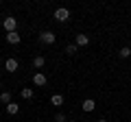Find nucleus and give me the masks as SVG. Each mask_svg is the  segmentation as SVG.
Here are the masks:
<instances>
[{
	"label": "nucleus",
	"mask_w": 131,
	"mask_h": 122,
	"mask_svg": "<svg viewBox=\"0 0 131 122\" xmlns=\"http://www.w3.org/2000/svg\"><path fill=\"white\" fill-rule=\"evenodd\" d=\"M39 42L46 44V46H50V44L57 42V35L52 33V31H44V33H39Z\"/></svg>",
	"instance_id": "nucleus-1"
},
{
	"label": "nucleus",
	"mask_w": 131,
	"mask_h": 122,
	"mask_svg": "<svg viewBox=\"0 0 131 122\" xmlns=\"http://www.w3.org/2000/svg\"><path fill=\"white\" fill-rule=\"evenodd\" d=\"M55 20L57 22H68V20H70V11L66 9V7H59V9L55 11Z\"/></svg>",
	"instance_id": "nucleus-2"
},
{
	"label": "nucleus",
	"mask_w": 131,
	"mask_h": 122,
	"mask_svg": "<svg viewBox=\"0 0 131 122\" xmlns=\"http://www.w3.org/2000/svg\"><path fill=\"white\" fill-rule=\"evenodd\" d=\"M2 26H5L7 33H15V28H18V20H15V18H5Z\"/></svg>",
	"instance_id": "nucleus-3"
},
{
	"label": "nucleus",
	"mask_w": 131,
	"mask_h": 122,
	"mask_svg": "<svg viewBox=\"0 0 131 122\" xmlns=\"http://www.w3.org/2000/svg\"><path fill=\"white\" fill-rule=\"evenodd\" d=\"M18 68H20V63H18V59H13V57L5 61V70L7 72H18Z\"/></svg>",
	"instance_id": "nucleus-4"
},
{
	"label": "nucleus",
	"mask_w": 131,
	"mask_h": 122,
	"mask_svg": "<svg viewBox=\"0 0 131 122\" xmlns=\"http://www.w3.org/2000/svg\"><path fill=\"white\" fill-rule=\"evenodd\" d=\"M46 74H42V72H35V74H33V83L37 85V87H44V85H46Z\"/></svg>",
	"instance_id": "nucleus-5"
},
{
	"label": "nucleus",
	"mask_w": 131,
	"mask_h": 122,
	"mask_svg": "<svg viewBox=\"0 0 131 122\" xmlns=\"http://www.w3.org/2000/svg\"><path fill=\"white\" fill-rule=\"evenodd\" d=\"M81 109H83L85 113H90V111H94V109H96V103H94L92 98H85L83 103H81Z\"/></svg>",
	"instance_id": "nucleus-6"
},
{
	"label": "nucleus",
	"mask_w": 131,
	"mask_h": 122,
	"mask_svg": "<svg viewBox=\"0 0 131 122\" xmlns=\"http://www.w3.org/2000/svg\"><path fill=\"white\" fill-rule=\"evenodd\" d=\"M74 44L77 46H88L90 44V37L85 33H79V35H74Z\"/></svg>",
	"instance_id": "nucleus-7"
},
{
	"label": "nucleus",
	"mask_w": 131,
	"mask_h": 122,
	"mask_svg": "<svg viewBox=\"0 0 131 122\" xmlns=\"http://www.w3.org/2000/svg\"><path fill=\"white\" fill-rule=\"evenodd\" d=\"M20 39H22V35L15 31V33H7V42L9 44H20Z\"/></svg>",
	"instance_id": "nucleus-8"
},
{
	"label": "nucleus",
	"mask_w": 131,
	"mask_h": 122,
	"mask_svg": "<svg viewBox=\"0 0 131 122\" xmlns=\"http://www.w3.org/2000/svg\"><path fill=\"white\" fill-rule=\"evenodd\" d=\"M50 103L55 105V107H61V105H63V96H61V94H52L50 96Z\"/></svg>",
	"instance_id": "nucleus-9"
},
{
	"label": "nucleus",
	"mask_w": 131,
	"mask_h": 122,
	"mask_svg": "<svg viewBox=\"0 0 131 122\" xmlns=\"http://www.w3.org/2000/svg\"><path fill=\"white\" fill-rule=\"evenodd\" d=\"M18 111H20V105L18 103H9V105H7V113H9V116H15Z\"/></svg>",
	"instance_id": "nucleus-10"
},
{
	"label": "nucleus",
	"mask_w": 131,
	"mask_h": 122,
	"mask_svg": "<svg viewBox=\"0 0 131 122\" xmlns=\"http://www.w3.org/2000/svg\"><path fill=\"white\" fill-rule=\"evenodd\" d=\"M20 94H22L24 100H31V98H33V89H31V87H22V89H20Z\"/></svg>",
	"instance_id": "nucleus-11"
},
{
	"label": "nucleus",
	"mask_w": 131,
	"mask_h": 122,
	"mask_svg": "<svg viewBox=\"0 0 131 122\" xmlns=\"http://www.w3.org/2000/svg\"><path fill=\"white\" fill-rule=\"evenodd\" d=\"M33 66H35V68H44V66H46V59H44L42 55H37L35 59H33Z\"/></svg>",
	"instance_id": "nucleus-12"
},
{
	"label": "nucleus",
	"mask_w": 131,
	"mask_h": 122,
	"mask_svg": "<svg viewBox=\"0 0 131 122\" xmlns=\"http://www.w3.org/2000/svg\"><path fill=\"white\" fill-rule=\"evenodd\" d=\"M77 50H79V46H77V44H70V46H66V55H77Z\"/></svg>",
	"instance_id": "nucleus-13"
},
{
	"label": "nucleus",
	"mask_w": 131,
	"mask_h": 122,
	"mask_svg": "<svg viewBox=\"0 0 131 122\" xmlns=\"http://www.w3.org/2000/svg\"><path fill=\"white\" fill-rule=\"evenodd\" d=\"M0 100H2V103H5V105L13 103V100H11V92H2V94H0Z\"/></svg>",
	"instance_id": "nucleus-14"
},
{
	"label": "nucleus",
	"mask_w": 131,
	"mask_h": 122,
	"mask_svg": "<svg viewBox=\"0 0 131 122\" xmlns=\"http://www.w3.org/2000/svg\"><path fill=\"white\" fill-rule=\"evenodd\" d=\"M118 55H120L122 59H127V57H131V48H129V46H125V48H120V52H118Z\"/></svg>",
	"instance_id": "nucleus-15"
},
{
	"label": "nucleus",
	"mask_w": 131,
	"mask_h": 122,
	"mask_svg": "<svg viewBox=\"0 0 131 122\" xmlns=\"http://www.w3.org/2000/svg\"><path fill=\"white\" fill-rule=\"evenodd\" d=\"M55 122H66V113H57V116H55Z\"/></svg>",
	"instance_id": "nucleus-16"
},
{
	"label": "nucleus",
	"mask_w": 131,
	"mask_h": 122,
	"mask_svg": "<svg viewBox=\"0 0 131 122\" xmlns=\"http://www.w3.org/2000/svg\"><path fill=\"white\" fill-rule=\"evenodd\" d=\"M98 122H107V120H105V118H101V120H98Z\"/></svg>",
	"instance_id": "nucleus-17"
},
{
	"label": "nucleus",
	"mask_w": 131,
	"mask_h": 122,
	"mask_svg": "<svg viewBox=\"0 0 131 122\" xmlns=\"http://www.w3.org/2000/svg\"><path fill=\"white\" fill-rule=\"evenodd\" d=\"M0 87H2V81H0Z\"/></svg>",
	"instance_id": "nucleus-18"
},
{
	"label": "nucleus",
	"mask_w": 131,
	"mask_h": 122,
	"mask_svg": "<svg viewBox=\"0 0 131 122\" xmlns=\"http://www.w3.org/2000/svg\"><path fill=\"white\" fill-rule=\"evenodd\" d=\"M0 66H2V61H0Z\"/></svg>",
	"instance_id": "nucleus-19"
},
{
	"label": "nucleus",
	"mask_w": 131,
	"mask_h": 122,
	"mask_svg": "<svg viewBox=\"0 0 131 122\" xmlns=\"http://www.w3.org/2000/svg\"><path fill=\"white\" fill-rule=\"evenodd\" d=\"M72 122H74V120H72Z\"/></svg>",
	"instance_id": "nucleus-20"
},
{
	"label": "nucleus",
	"mask_w": 131,
	"mask_h": 122,
	"mask_svg": "<svg viewBox=\"0 0 131 122\" xmlns=\"http://www.w3.org/2000/svg\"><path fill=\"white\" fill-rule=\"evenodd\" d=\"M129 48H131V46H129Z\"/></svg>",
	"instance_id": "nucleus-21"
}]
</instances>
